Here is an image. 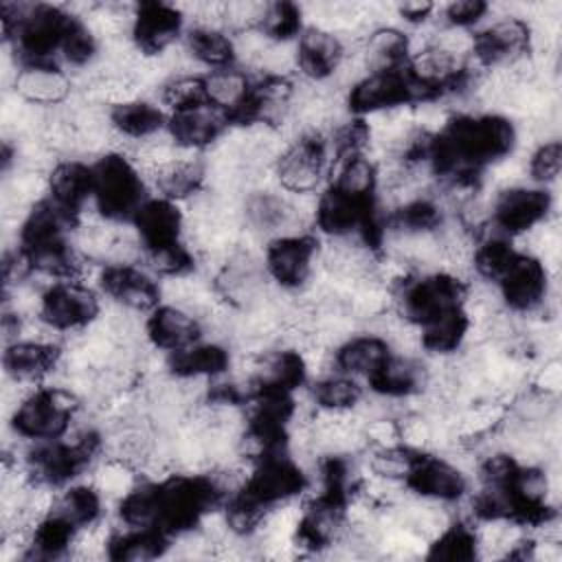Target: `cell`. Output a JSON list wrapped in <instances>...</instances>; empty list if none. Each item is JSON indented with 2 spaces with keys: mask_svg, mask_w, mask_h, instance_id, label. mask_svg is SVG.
<instances>
[{
  "mask_svg": "<svg viewBox=\"0 0 562 562\" xmlns=\"http://www.w3.org/2000/svg\"><path fill=\"white\" fill-rule=\"evenodd\" d=\"M158 97L167 108H171V112L184 110L191 105H200L206 101L204 77H200V75L171 77L158 88Z\"/></svg>",
  "mask_w": 562,
  "mask_h": 562,
  "instance_id": "cell-28",
  "label": "cell"
},
{
  "mask_svg": "<svg viewBox=\"0 0 562 562\" xmlns=\"http://www.w3.org/2000/svg\"><path fill=\"white\" fill-rule=\"evenodd\" d=\"M250 88H252V83H250L246 70L235 68V66L217 68V70H211L209 75H204L206 101L213 103L215 108L224 110L228 114V121L239 110V105L248 99Z\"/></svg>",
  "mask_w": 562,
  "mask_h": 562,
  "instance_id": "cell-24",
  "label": "cell"
},
{
  "mask_svg": "<svg viewBox=\"0 0 562 562\" xmlns=\"http://www.w3.org/2000/svg\"><path fill=\"white\" fill-rule=\"evenodd\" d=\"M61 356L59 345L15 340L4 347V375L37 386L44 378L57 371Z\"/></svg>",
  "mask_w": 562,
  "mask_h": 562,
  "instance_id": "cell-16",
  "label": "cell"
},
{
  "mask_svg": "<svg viewBox=\"0 0 562 562\" xmlns=\"http://www.w3.org/2000/svg\"><path fill=\"white\" fill-rule=\"evenodd\" d=\"M426 558L432 560H474L479 558V542L474 527L468 522H450L437 538L428 542Z\"/></svg>",
  "mask_w": 562,
  "mask_h": 562,
  "instance_id": "cell-26",
  "label": "cell"
},
{
  "mask_svg": "<svg viewBox=\"0 0 562 562\" xmlns=\"http://www.w3.org/2000/svg\"><path fill=\"white\" fill-rule=\"evenodd\" d=\"M48 193L64 213L79 220L94 195V171L81 158H64L48 171Z\"/></svg>",
  "mask_w": 562,
  "mask_h": 562,
  "instance_id": "cell-14",
  "label": "cell"
},
{
  "mask_svg": "<svg viewBox=\"0 0 562 562\" xmlns=\"http://www.w3.org/2000/svg\"><path fill=\"white\" fill-rule=\"evenodd\" d=\"M360 53L369 75L400 70L408 64L411 42L400 29L382 24L360 40Z\"/></svg>",
  "mask_w": 562,
  "mask_h": 562,
  "instance_id": "cell-20",
  "label": "cell"
},
{
  "mask_svg": "<svg viewBox=\"0 0 562 562\" xmlns=\"http://www.w3.org/2000/svg\"><path fill=\"white\" fill-rule=\"evenodd\" d=\"M490 11V4L479 2V0H461V2H452L446 4L441 9L443 22L446 26H457V29H468L476 22H481Z\"/></svg>",
  "mask_w": 562,
  "mask_h": 562,
  "instance_id": "cell-30",
  "label": "cell"
},
{
  "mask_svg": "<svg viewBox=\"0 0 562 562\" xmlns=\"http://www.w3.org/2000/svg\"><path fill=\"white\" fill-rule=\"evenodd\" d=\"M94 171V209L114 222L134 217L145 202V178L123 154H105L92 165Z\"/></svg>",
  "mask_w": 562,
  "mask_h": 562,
  "instance_id": "cell-2",
  "label": "cell"
},
{
  "mask_svg": "<svg viewBox=\"0 0 562 562\" xmlns=\"http://www.w3.org/2000/svg\"><path fill=\"white\" fill-rule=\"evenodd\" d=\"M184 15L173 4H140L134 11L132 42L136 50L145 57H158L171 48L180 35Z\"/></svg>",
  "mask_w": 562,
  "mask_h": 562,
  "instance_id": "cell-10",
  "label": "cell"
},
{
  "mask_svg": "<svg viewBox=\"0 0 562 562\" xmlns=\"http://www.w3.org/2000/svg\"><path fill=\"white\" fill-rule=\"evenodd\" d=\"M99 314L101 305L97 294L81 281H55L44 290L40 318L61 336L90 327Z\"/></svg>",
  "mask_w": 562,
  "mask_h": 562,
  "instance_id": "cell-4",
  "label": "cell"
},
{
  "mask_svg": "<svg viewBox=\"0 0 562 562\" xmlns=\"http://www.w3.org/2000/svg\"><path fill=\"white\" fill-rule=\"evenodd\" d=\"M391 356L389 342L378 334H353L334 349V369L351 378H371Z\"/></svg>",
  "mask_w": 562,
  "mask_h": 562,
  "instance_id": "cell-18",
  "label": "cell"
},
{
  "mask_svg": "<svg viewBox=\"0 0 562 562\" xmlns=\"http://www.w3.org/2000/svg\"><path fill=\"white\" fill-rule=\"evenodd\" d=\"M316 257L318 241L310 233L272 239L263 250L266 272L283 292H303L312 283Z\"/></svg>",
  "mask_w": 562,
  "mask_h": 562,
  "instance_id": "cell-5",
  "label": "cell"
},
{
  "mask_svg": "<svg viewBox=\"0 0 562 562\" xmlns=\"http://www.w3.org/2000/svg\"><path fill=\"white\" fill-rule=\"evenodd\" d=\"M560 143L558 140H547L540 143L527 158V173L531 180L538 184H549L558 180L560 173Z\"/></svg>",
  "mask_w": 562,
  "mask_h": 562,
  "instance_id": "cell-29",
  "label": "cell"
},
{
  "mask_svg": "<svg viewBox=\"0 0 562 562\" xmlns=\"http://www.w3.org/2000/svg\"><path fill=\"white\" fill-rule=\"evenodd\" d=\"M167 369L178 378H220L231 369L228 349L217 342H193L180 351L167 353Z\"/></svg>",
  "mask_w": 562,
  "mask_h": 562,
  "instance_id": "cell-19",
  "label": "cell"
},
{
  "mask_svg": "<svg viewBox=\"0 0 562 562\" xmlns=\"http://www.w3.org/2000/svg\"><path fill=\"white\" fill-rule=\"evenodd\" d=\"M99 285L112 303L140 314L156 310L162 301L160 283L140 266H103Z\"/></svg>",
  "mask_w": 562,
  "mask_h": 562,
  "instance_id": "cell-9",
  "label": "cell"
},
{
  "mask_svg": "<svg viewBox=\"0 0 562 562\" xmlns=\"http://www.w3.org/2000/svg\"><path fill=\"white\" fill-rule=\"evenodd\" d=\"M132 220L145 252L184 241V213L167 198L145 200Z\"/></svg>",
  "mask_w": 562,
  "mask_h": 562,
  "instance_id": "cell-13",
  "label": "cell"
},
{
  "mask_svg": "<svg viewBox=\"0 0 562 562\" xmlns=\"http://www.w3.org/2000/svg\"><path fill=\"white\" fill-rule=\"evenodd\" d=\"M395 11H397V15H400L404 22L415 24V26H422V24L430 18V13L435 11V7L428 4V2H406V4L395 7Z\"/></svg>",
  "mask_w": 562,
  "mask_h": 562,
  "instance_id": "cell-31",
  "label": "cell"
},
{
  "mask_svg": "<svg viewBox=\"0 0 562 562\" xmlns=\"http://www.w3.org/2000/svg\"><path fill=\"white\" fill-rule=\"evenodd\" d=\"M202 331V321L195 314L171 303L158 305L145 321L147 342L165 353H173L198 342Z\"/></svg>",
  "mask_w": 562,
  "mask_h": 562,
  "instance_id": "cell-15",
  "label": "cell"
},
{
  "mask_svg": "<svg viewBox=\"0 0 562 562\" xmlns=\"http://www.w3.org/2000/svg\"><path fill=\"white\" fill-rule=\"evenodd\" d=\"M182 46L195 59L198 66H209L217 70L233 66L235 61V44L224 29L191 26L184 35Z\"/></svg>",
  "mask_w": 562,
  "mask_h": 562,
  "instance_id": "cell-22",
  "label": "cell"
},
{
  "mask_svg": "<svg viewBox=\"0 0 562 562\" xmlns=\"http://www.w3.org/2000/svg\"><path fill=\"white\" fill-rule=\"evenodd\" d=\"M551 195L547 189L516 184L494 193L490 224L496 235L518 237L549 220Z\"/></svg>",
  "mask_w": 562,
  "mask_h": 562,
  "instance_id": "cell-6",
  "label": "cell"
},
{
  "mask_svg": "<svg viewBox=\"0 0 562 562\" xmlns=\"http://www.w3.org/2000/svg\"><path fill=\"white\" fill-rule=\"evenodd\" d=\"M496 285L505 310H509L512 314L527 316L547 312L549 270L533 255L518 252V257Z\"/></svg>",
  "mask_w": 562,
  "mask_h": 562,
  "instance_id": "cell-7",
  "label": "cell"
},
{
  "mask_svg": "<svg viewBox=\"0 0 562 562\" xmlns=\"http://www.w3.org/2000/svg\"><path fill=\"white\" fill-rule=\"evenodd\" d=\"M259 31L272 42H290L292 37H299L303 31V9L288 2L266 4Z\"/></svg>",
  "mask_w": 562,
  "mask_h": 562,
  "instance_id": "cell-27",
  "label": "cell"
},
{
  "mask_svg": "<svg viewBox=\"0 0 562 562\" xmlns=\"http://www.w3.org/2000/svg\"><path fill=\"white\" fill-rule=\"evenodd\" d=\"M329 162V143L325 134L303 132L294 136L274 165V180L285 193H316Z\"/></svg>",
  "mask_w": 562,
  "mask_h": 562,
  "instance_id": "cell-3",
  "label": "cell"
},
{
  "mask_svg": "<svg viewBox=\"0 0 562 562\" xmlns=\"http://www.w3.org/2000/svg\"><path fill=\"white\" fill-rule=\"evenodd\" d=\"M312 402L323 411H349L362 400V389L356 378L340 371H331L323 378H316L312 389Z\"/></svg>",
  "mask_w": 562,
  "mask_h": 562,
  "instance_id": "cell-25",
  "label": "cell"
},
{
  "mask_svg": "<svg viewBox=\"0 0 562 562\" xmlns=\"http://www.w3.org/2000/svg\"><path fill=\"white\" fill-rule=\"evenodd\" d=\"M70 79L55 64L22 66L15 81L13 94L37 108H59L70 99Z\"/></svg>",
  "mask_w": 562,
  "mask_h": 562,
  "instance_id": "cell-17",
  "label": "cell"
},
{
  "mask_svg": "<svg viewBox=\"0 0 562 562\" xmlns=\"http://www.w3.org/2000/svg\"><path fill=\"white\" fill-rule=\"evenodd\" d=\"M110 123L119 136L138 143L165 130V112L147 99H132L110 108Z\"/></svg>",
  "mask_w": 562,
  "mask_h": 562,
  "instance_id": "cell-21",
  "label": "cell"
},
{
  "mask_svg": "<svg viewBox=\"0 0 562 562\" xmlns=\"http://www.w3.org/2000/svg\"><path fill=\"white\" fill-rule=\"evenodd\" d=\"M345 57V42L318 26H303L296 37V70L305 81H329Z\"/></svg>",
  "mask_w": 562,
  "mask_h": 562,
  "instance_id": "cell-11",
  "label": "cell"
},
{
  "mask_svg": "<svg viewBox=\"0 0 562 562\" xmlns=\"http://www.w3.org/2000/svg\"><path fill=\"white\" fill-rule=\"evenodd\" d=\"M103 512V496L92 483H70L61 494L55 498V507L50 514L61 516L68 520L75 529L88 527L97 520H101Z\"/></svg>",
  "mask_w": 562,
  "mask_h": 562,
  "instance_id": "cell-23",
  "label": "cell"
},
{
  "mask_svg": "<svg viewBox=\"0 0 562 562\" xmlns=\"http://www.w3.org/2000/svg\"><path fill=\"white\" fill-rule=\"evenodd\" d=\"M81 408V395L64 384L37 386L11 415L13 432L24 441L61 439Z\"/></svg>",
  "mask_w": 562,
  "mask_h": 562,
  "instance_id": "cell-1",
  "label": "cell"
},
{
  "mask_svg": "<svg viewBox=\"0 0 562 562\" xmlns=\"http://www.w3.org/2000/svg\"><path fill=\"white\" fill-rule=\"evenodd\" d=\"M228 125V114L213 103L204 101L200 105H191L184 110H176L169 116L167 132L171 138L191 151H202L213 147Z\"/></svg>",
  "mask_w": 562,
  "mask_h": 562,
  "instance_id": "cell-12",
  "label": "cell"
},
{
  "mask_svg": "<svg viewBox=\"0 0 562 562\" xmlns=\"http://www.w3.org/2000/svg\"><path fill=\"white\" fill-rule=\"evenodd\" d=\"M406 487L422 498L450 505L463 498L468 492V479L450 459L419 452L411 474L406 476Z\"/></svg>",
  "mask_w": 562,
  "mask_h": 562,
  "instance_id": "cell-8",
  "label": "cell"
}]
</instances>
